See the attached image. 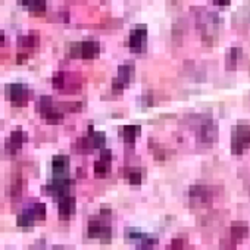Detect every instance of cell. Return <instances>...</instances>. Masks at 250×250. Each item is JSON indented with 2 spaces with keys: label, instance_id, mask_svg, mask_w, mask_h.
<instances>
[{
  "label": "cell",
  "instance_id": "2e32d148",
  "mask_svg": "<svg viewBox=\"0 0 250 250\" xmlns=\"http://www.w3.org/2000/svg\"><path fill=\"white\" fill-rule=\"evenodd\" d=\"M52 168L56 177H65L69 169V156L66 155H56L52 159Z\"/></svg>",
  "mask_w": 250,
  "mask_h": 250
},
{
  "label": "cell",
  "instance_id": "ffe728a7",
  "mask_svg": "<svg viewBox=\"0 0 250 250\" xmlns=\"http://www.w3.org/2000/svg\"><path fill=\"white\" fill-rule=\"evenodd\" d=\"M18 3L33 14H43L46 11V0H18Z\"/></svg>",
  "mask_w": 250,
  "mask_h": 250
},
{
  "label": "cell",
  "instance_id": "ba28073f",
  "mask_svg": "<svg viewBox=\"0 0 250 250\" xmlns=\"http://www.w3.org/2000/svg\"><path fill=\"white\" fill-rule=\"evenodd\" d=\"M134 77V65H121L118 68V77L112 83L113 93H122V90L127 87Z\"/></svg>",
  "mask_w": 250,
  "mask_h": 250
},
{
  "label": "cell",
  "instance_id": "4dcf8cb0",
  "mask_svg": "<svg viewBox=\"0 0 250 250\" xmlns=\"http://www.w3.org/2000/svg\"><path fill=\"white\" fill-rule=\"evenodd\" d=\"M56 250H62V249H56Z\"/></svg>",
  "mask_w": 250,
  "mask_h": 250
},
{
  "label": "cell",
  "instance_id": "d4e9b609",
  "mask_svg": "<svg viewBox=\"0 0 250 250\" xmlns=\"http://www.w3.org/2000/svg\"><path fill=\"white\" fill-rule=\"evenodd\" d=\"M22 181H21V177L20 178H17L14 183H12V186H11V194H12V197H18L20 194H21V191H22V184H21Z\"/></svg>",
  "mask_w": 250,
  "mask_h": 250
},
{
  "label": "cell",
  "instance_id": "8992f818",
  "mask_svg": "<svg viewBox=\"0 0 250 250\" xmlns=\"http://www.w3.org/2000/svg\"><path fill=\"white\" fill-rule=\"evenodd\" d=\"M6 94H8L12 106H15V107L21 106L22 107L28 103L31 91L24 84H11L6 87Z\"/></svg>",
  "mask_w": 250,
  "mask_h": 250
},
{
  "label": "cell",
  "instance_id": "277c9868",
  "mask_svg": "<svg viewBox=\"0 0 250 250\" xmlns=\"http://www.w3.org/2000/svg\"><path fill=\"white\" fill-rule=\"evenodd\" d=\"M196 134L200 143H215L218 140V122L212 118H202L197 124Z\"/></svg>",
  "mask_w": 250,
  "mask_h": 250
},
{
  "label": "cell",
  "instance_id": "8fae6325",
  "mask_svg": "<svg viewBox=\"0 0 250 250\" xmlns=\"http://www.w3.org/2000/svg\"><path fill=\"white\" fill-rule=\"evenodd\" d=\"M215 187H209V186H200V184H194L188 188V194L191 199L199 200L200 203H208L213 199L215 196Z\"/></svg>",
  "mask_w": 250,
  "mask_h": 250
},
{
  "label": "cell",
  "instance_id": "6da1fadb",
  "mask_svg": "<svg viewBox=\"0 0 250 250\" xmlns=\"http://www.w3.org/2000/svg\"><path fill=\"white\" fill-rule=\"evenodd\" d=\"M110 213L109 208H102L99 216H93L88 221L87 235L90 238H99L103 243H109L112 238V228L107 222V216Z\"/></svg>",
  "mask_w": 250,
  "mask_h": 250
},
{
  "label": "cell",
  "instance_id": "3957f363",
  "mask_svg": "<svg viewBox=\"0 0 250 250\" xmlns=\"http://www.w3.org/2000/svg\"><path fill=\"white\" fill-rule=\"evenodd\" d=\"M247 147H250V124L237 122L231 133V153L241 155Z\"/></svg>",
  "mask_w": 250,
  "mask_h": 250
},
{
  "label": "cell",
  "instance_id": "484cf974",
  "mask_svg": "<svg viewBox=\"0 0 250 250\" xmlns=\"http://www.w3.org/2000/svg\"><path fill=\"white\" fill-rule=\"evenodd\" d=\"M17 224L20 225V227H31L33 224H34V221H31L24 212L22 213H20L18 215V218H17Z\"/></svg>",
  "mask_w": 250,
  "mask_h": 250
},
{
  "label": "cell",
  "instance_id": "603a6c76",
  "mask_svg": "<svg viewBox=\"0 0 250 250\" xmlns=\"http://www.w3.org/2000/svg\"><path fill=\"white\" fill-rule=\"evenodd\" d=\"M52 84L56 90L59 91H63L65 90V84H66V74L65 72H56L53 75V80H52Z\"/></svg>",
  "mask_w": 250,
  "mask_h": 250
},
{
  "label": "cell",
  "instance_id": "5b68a950",
  "mask_svg": "<svg viewBox=\"0 0 250 250\" xmlns=\"http://www.w3.org/2000/svg\"><path fill=\"white\" fill-rule=\"evenodd\" d=\"M39 110H40L42 116L50 124H58L63 118V112L53 106V99L50 96H42L40 97Z\"/></svg>",
  "mask_w": 250,
  "mask_h": 250
},
{
  "label": "cell",
  "instance_id": "7c38bea8",
  "mask_svg": "<svg viewBox=\"0 0 250 250\" xmlns=\"http://www.w3.org/2000/svg\"><path fill=\"white\" fill-rule=\"evenodd\" d=\"M112 164V152L109 149H103L100 153V159L94 162V175L97 178H103L109 174Z\"/></svg>",
  "mask_w": 250,
  "mask_h": 250
},
{
  "label": "cell",
  "instance_id": "44dd1931",
  "mask_svg": "<svg viewBox=\"0 0 250 250\" xmlns=\"http://www.w3.org/2000/svg\"><path fill=\"white\" fill-rule=\"evenodd\" d=\"M40 39H39V34L37 33H30L27 36H21L18 37V44L22 46V47H27V49H33L39 44Z\"/></svg>",
  "mask_w": 250,
  "mask_h": 250
},
{
  "label": "cell",
  "instance_id": "52a82bcc",
  "mask_svg": "<svg viewBox=\"0 0 250 250\" xmlns=\"http://www.w3.org/2000/svg\"><path fill=\"white\" fill-rule=\"evenodd\" d=\"M74 180L66 178V177H56L53 181H50L49 184H46L43 187V191L49 193L50 196H56V197H63L68 194L69 188L72 187Z\"/></svg>",
  "mask_w": 250,
  "mask_h": 250
},
{
  "label": "cell",
  "instance_id": "f1b7e54d",
  "mask_svg": "<svg viewBox=\"0 0 250 250\" xmlns=\"http://www.w3.org/2000/svg\"><path fill=\"white\" fill-rule=\"evenodd\" d=\"M27 58H28V55H27V53H21V55H18V63H24Z\"/></svg>",
  "mask_w": 250,
  "mask_h": 250
},
{
  "label": "cell",
  "instance_id": "7402d4cb",
  "mask_svg": "<svg viewBox=\"0 0 250 250\" xmlns=\"http://www.w3.org/2000/svg\"><path fill=\"white\" fill-rule=\"evenodd\" d=\"M147 234L143 232L142 229L139 228H125V238L128 241H136V243H140Z\"/></svg>",
  "mask_w": 250,
  "mask_h": 250
},
{
  "label": "cell",
  "instance_id": "cb8c5ba5",
  "mask_svg": "<svg viewBox=\"0 0 250 250\" xmlns=\"http://www.w3.org/2000/svg\"><path fill=\"white\" fill-rule=\"evenodd\" d=\"M240 58H241V49H240V47H232V49L228 52V55H227V62H228L229 66H232V65H235V62H237Z\"/></svg>",
  "mask_w": 250,
  "mask_h": 250
},
{
  "label": "cell",
  "instance_id": "5bb4252c",
  "mask_svg": "<svg viewBox=\"0 0 250 250\" xmlns=\"http://www.w3.org/2000/svg\"><path fill=\"white\" fill-rule=\"evenodd\" d=\"M142 133V127L140 125H124V127L121 128V139L124 140L125 145H134L137 137L140 136Z\"/></svg>",
  "mask_w": 250,
  "mask_h": 250
},
{
  "label": "cell",
  "instance_id": "7a4b0ae2",
  "mask_svg": "<svg viewBox=\"0 0 250 250\" xmlns=\"http://www.w3.org/2000/svg\"><path fill=\"white\" fill-rule=\"evenodd\" d=\"M106 145V134L102 131H94L93 125H88L87 136H83L74 145V150L78 153H90L94 149H104Z\"/></svg>",
  "mask_w": 250,
  "mask_h": 250
},
{
  "label": "cell",
  "instance_id": "f546056e",
  "mask_svg": "<svg viewBox=\"0 0 250 250\" xmlns=\"http://www.w3.org/2000/svg\"><path fill=\"white\" fill-rule=\"evenodd\" d=\"M5 44V34L0 31V47H2Z\"/></svg>",
  "mask_w": 250,
  "mask_h": 250
},
{
  "label": "cell",
  "instance_id": "e0dca14e",
  "mask_svg": "<svg viewBox=\"0 0 250 250\" xmlns=\"http://www.w3.org/2000/svg\"><path fill=\"white\" fill-rule=\"evenodd\" d=\"M229 232H231V241L238 243L240 240H243L249 234V225L246 222H241V221H234L231 224Z\"/></svg>",
  "mask_w": 250,
  "mask_h": 250
},
{
  "label": "cell",
  "instance_id": "d6986e66",
  "mask_svg": "<svg viewBox=\"0 0 250 250\" xmlns=\"http://www.w3.org/2000/svg\"><path fill=\"white\" fill-rule=\"evenodd\" d=\"M122 175L128 180L130 184L139 186V184H142V180H143V169L134 168V167H128V168L122 169Z\"/></svg>",
  "mask_w": 250,
  "mask_h": 250
},
{
  "label": "cell",
  "instance_id": "4fadbf2b",
  "mask_svg": "<svg viewBox=\"0 0 250 250\" xmlns=\"http://www.w3.org/2000/svg\"><path fill=\"white\" fill-rule=\"evenodd\" d=\"M27 142V133L21 131V130H15L11 133L9 140L6 142V152L11 155H15L21 150L22 143Z\"/></svg>",
  "mask_w": 250,
  "mask_h": 250
},
{
  "label": "cell",
  "instance_id": "4316f807",
  "mask_svg": "<svg viewBox=\"0 0 250 250\" xmlns=\"http://www.w3.org/2000/svg\"><path fill=\"white\" fill-rule=\"evenodd\" d=\"M181 247H183V240H181V238L172 240V243H171V250H180Z\"/></svg>",
  "mask_w": 250,
  "mask_h": 250
},
{
  "label": "cell",
  "instance_id": "83f0119b",
  "mask_svg": "<svg viewBox=\"0 0 250 250\" xmlns=\"http://www.w3.org/2000/svg\"><path fill=\"white\" fill-rule=\"evenodd\" d=\"M212 2L218 6H228L231 3V0H212Z\"/></svg>",
  "mask_w": 250,
  "mask_h": 250
},
{
  "label": "cell",
  "instance_id": "9c48e42d",
  "mask_svg": "<svg viewBox=\"0 0 250 250\" xmlns=\"http://www.w3.org/2000/svg\"><path fill=\"white\" fill-rule=\"evenodd\" d=\"M146 42H147V27L137 25L130 33V39H128V46H130L131 52L142 53L146 49Z\"/></svg>",
  "mask_w": 250,
  "mask_h": 250
},
{
  "label": "cell",
  "instance_id": "ac0fdd59",
  "mask_svg": "<svg viewBox=\"0 0 250 250\" xmlns=\"http://www.w3.org/2000/svg\"><path fill=\"white\" fill-rule=\"evenodd\" d=\"M24 213L31 219V221H42L46 218V205L44 203H34L33 206L27 208Z\"/></svg>",
  "mask_w": 250,
  "mask_h": 250
},
{
  "label": "cell",
  "instance_id": "30bf717a",
  "mask_svg": "<svg viewBox=\"0 0 250 250\" xmlns=\"http://www.w3.org/2000/svg\"><path fill=\"white\" fill-rule=\"evenodd\" d=\"M99 52H100V46L97 42H83L71 47V56L83 58V59H93L99 55Z\"/></svg>",
  "mask_w": 250,
  "mask_h": 250
},
{
  "label": "cell",
  "instance_id": "9a60e30c",
  "mask_svg": "<svg viewBox=\"0 0 250 250\" xmlns=\"http://www.w3.org/2000/svg\"><path fill=\"white\" fill-rule=\"evenodd\" d=\"M75 212V197L74 196H63L59 200V216L62 219H68Z\"/></svg>",
  "mask_w": 250,
  "mask_h": 250
}]
</instances>
